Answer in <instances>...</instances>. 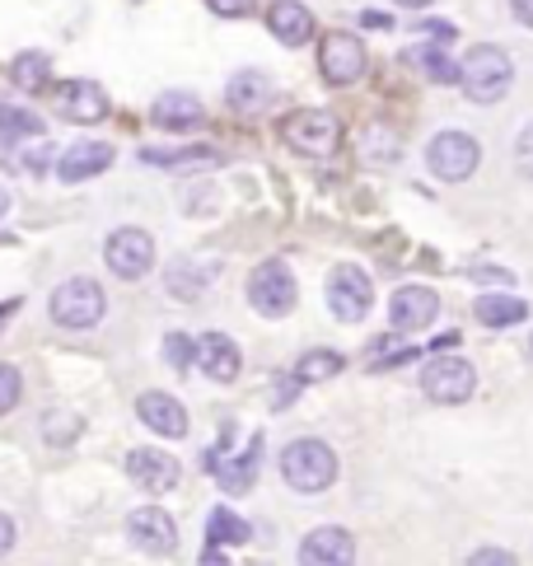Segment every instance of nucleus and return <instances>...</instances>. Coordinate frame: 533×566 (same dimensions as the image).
<instances>
[{"mask_svg":"<svg viewBox=\"0 0 533 566\" xmlns=\"http://www.w3.org/2000/svg\"><path fill=\"white\" fill-rule=\"evenodd\" d=\"M421 29H430V38H440V43H449V38H454V29H449L445 19H430V24H421Z\"/></svg>","mask_w":533,"mask_h":566,"instance_id":"40","label":"nucleus"},{"mask_svg":"<svg viewBox=\"0 0 533 566\" xmlns=\"http://www.w3.org/2000/svg\"><path fill=\"white\" fill-rule=\"evenodd\" d=\"M370 305H375L370 276H365L360 268H352V262L333 268V276H327V310H333L342 323H360L365 314H370Z\"/></svg>","mask_w":533,"mask_h":566,"instance_id":"8","label":"nucleus"},{"mask_svg":"<svg viewBox=\"0 0 533 566\" xmlns=\"http://www.w3.org/2000/svg\"><path fill=\"white\" fill-rule=\"evenodd\" d=\"M478 140L468 136V132H440L436 140H430V150H426V165L436 178H445V184H463V178H473L478 169Z\"/></svg>","mask_w":533,"mask_h":566,"instance_id":"7","label":"nucleus"},{"mask_svg":"<svg viewBox=\"0 0 533 566\" xmlns=\"http://www.w3.org/2000/svg\"><path fill=\"white\" fill-rule=\"evenodd\" d=\"M10 548H14V520L0 515V557H10Z\"/></svg>","mask_w":533,"mask_h":566,"instance_id":"38","label":"nucleus"},{"mask_svg":"<svg viewBox=\"0 0 533 566\" xmlns=\"http://www.w3.org/2000/svg\"><path fill=\"white\" fill-rule=\"evenodd\" d=\"M127 478L136 482L140 492L164 496V492H174L178 482H182V463H178L174 454L155 450V444H146V450H132V454H127Z\"/></svg>","mask_w":533,"mask_h":566,"instance_id":"11","label":"nucleus"},{"mask_svg":"<svg viewBox=\"0 0 533 566\" xmlns=\"http://www.w3.org/2000/svg\"><path fill=\"white\" fill-rule=\"evenodd\" d=\"M136 417L146 421L155 436H169V440L188 436V408H182L174 394H159V389L140 394V398H136Z\"/></svg>","mask_w":533,"mask_h":566,"instance_id":"17","label":"nucleus"},{"mask_svg":"<svg viewBox=\"0 0 533 566\" xmlns=\"http://www.w3.org/2000/svg\"><path fill=\"white\" fill-rule=\"evenodd\" d=\"M108 165H113V146H108V140H75L71 150L56 155L61 184H85V178H98Z\"/></svg>","mask_w":533,"mask_h":566,"instance_id":"16","label":"nucleus"},{"mask_svg":"<svg viewBox=\"0 0 533 566\" xmlns=\"http://www.w3.org/2000/svg\"><path fill=\"white\" fill-rule=\"evenodd\" d=\"M80 431H85V421H80L71 408H52L43 417V440L52 444V450H66V444H75Z\"/></svg>","mask_w":533,"mask_h":566,"instance_id":"28","label":"nucleus"},{"mask_svg":"<svg viewBox=\"0 0 533 566\" xmlns=\"http://www.w3.org/2000/svg\"><path fill=\"white\" fill-rule=\"evenodd\" d=\"M33 136H48V123L38 117L33 108H19V104H6L0 98V146L14 150V146H24V140Z\"/></svg>","mask_w":533,"mask_h":566,"instance_id":"22","label":"nucleus"},{"mask_svg":"<svg viewBox=\"0 0 533 566\" xmlns=\"http://www.w3.org/2000/svg\"><path fill=\"white\" fill-rule=\"evenodd\" d=\"M407 62H412L426 80H436V85H459V66L449 62L440 48H412L407 52Z\"/></svg>","mask_w":533,"mask_h":566,"instance_id":"27","label":"nucleus"},{"mask_svg":"<svg viewBox=\"0 0 533 566\" xmlns=\"http://www.w3.org/2000/svg\"><path fill=\"white\" fill-rule=\"evenodd\" d=\"M207 538H211V548H224V543H249L253 530H249V520H239L234 511L216 505L211 520H207Z\"/></svg>","mask_w":533,"mask_h":566,"instance_id":"26","label":"nucleus"},{"mask_svg":"<svg viewBox=\"0 0 533 566\" xmlns=\"http://www.w3.org/2000/svg\"><path fill=\"white\" fill-rule=\"evenodd\" d=\"M281 478L295 492H327L337 482V454L323 440H291L281 450Z\"/></svg>","mask_w":533,"mask_h":566,"instance_id":"3","label":"nucleus"},{"mask_svg":"<svg viewBox=\"0 0 533 566\" xmlns=\"http://www.w3.org/2000/svg\"><path fill=\"white\" fill-rule=\"evenodd\" d=\"M146 165H207L211 150H182V155H164V150H140Z\"/></svg>","mask_w":533,"mask_h":566,"instance_id":"34","label":"nucleus"},{"mask_svg":"<svg viewBox=\"0 0 533 566\" xmlns=\"http://www.w3.org/2000/svg\"><path fill=\"white\" fill-rule=\"evenodd\" d=\"M515 80V66H510V52H501L497 43H478L463 52L459 62V90L473 98V104H497V98L510 90Z\"/></svg>","mask_w":533,"mask_h":566,"instance_id":"1","label":"nucleus"},{"mask_svg":"<svg viewBox=\"0 0 533 566\" xmlns=\"http://www.w3.org/2000/svg\"><path fill=\"white\" fill-rule=\"evenodd\" d=\"M295 300H300L295 276H291V268H285L281 258L262 262V268L249 276V305H253L258 314L281 318V314H291V310H295Z\"/></svg>","mask_w":533,"mask_h":566,"instance_id":"6","label":"nucleus"},{"mask_svg":"<svg viewBox=\"0 0 533 566\" xmlns=\"http://www.w3.org/2000/svg\"><path fill=\"white\" fill-rule=\"evenodd\" d=\"M281 136H285V146L300 150V155H333L337 150V140H342V123L333 113H323V108H300L291 113L281 123Z\"/></svg>","mask_w":533,"mask_h":566,"instance_id":"5","label":"nucleus"},{"mask_svg":"<svg viewBox=\"0 0 533 566\" xmlns=\"http://www.w3.org/2000/svg\"><path fill=\"white\" fill-rule=\"evenodd\" d=\"M10 80L19 90H43L52 80V56L48 52H19L14 66H10Z\"/></svg>","mask_w":533,"mask_h":566,"instance_id":"25","label":"nucleus"},{"mask_svg":"<svg viewBox=\"0 0 533 566\" xmlns=\"http://www.w3.org/2000/svg\"><path fill=\"white\" fill-rule=\"evenodd\" d=\"M300 562L304 566H352L356 562V543H352L346 530L323 524V530H314L310 538L300 543Z\"/></svg>","mask_w":533,"mask_h":566,"instance_id":"18","label":"nucleus"},{"mask_svg":"<svg viewBox=\"0 0 533 566\" xmlns=\"http://www.w3.org/2000/svg\"><path fill=\"white\" fill-rule=\"evenodd\" d=\"M224 98H230L234 113H262L266 104H272V80H266L262 71H239L230 80V90H224Z\"/></svg>","mask_w":533,"mask_h":566,"instance_id":"23","label":"nucleus"},{"mask_svg":"<svg viewBox=\"0 0 533 566\" xmlns=\"http://www.w3.org/2000/svg\"><path fill=\"white\" fill-rule=\"evenodd\" d=\"M10 165H14V169H24V174H33V178H38V174H43V169L52 165V146H48V140H43V136H33V140H24V150H19V146H14V155H10Z\"/></svg>","mask_w":533,"mask_h":566,"instance_id":"31","label":"nucleus"},{"mask_svg":"<svg viewBox=\"0 0 533 566\" xmlns=\"http://www.w3.org/2000/svg\"><path fill=\"white\" fill-rule=\"evenodd\" d=\"M421 389L430 402H440V408H459V402L473 398L478 375L463 356H436V360H426V370H421Z\"/></svg>","mask_w":533,"mask_h":566,"instance_id":"4","label":"nucleus"},{"mask_svg":"<svg viewBox=\"0 0 533 566\" xmlns=\"http://www.w3.org/2000/svg\"><path fill=\"white\" fill-rule=\"evenodd\" d=\"M510 10H515V19L524 29H533V0H510Z\"/></svg>","mask_w":533,"mask_h":566,"instance_id":"39","label":"nucleus"},{"mask_svg":"<svg viewBox=\"0 0 533 566\" xmlns=\"http://www.w3.org/2000/svg\"><path fill=\"white\" fill-rule=\"evenodd\" d=\"M436 314H440V295L426 291V286H403V291H394V300H388V318H394L398 333L430 328Z\"/></svg>","mask_w":533,"mask_h":566,"instance_id":"15","label":"nucleus"},{"mask_svg":"<svg viewBox=\"0 0 533 566\" xmlns=\"http://www.w3.org/2000/svg\"><path fill=\"white\" fill-rule=\"evenodd\" d=\"M127 538H132V548H140L146 557H169L178 548V524L169 511H159V505H140V511L127 515Z\"/></svg>","mask_w":533,"mask_h":566,"instance_id":"9","label":"nucleus"},{"mask_svg":"<svg viewBox=\"0 0 533 566\" xmlns=\"http://www.w3.org/2000/svg\"><path fill=\"white\" fill-rule=\"evenodd\" d=\"M318 66H323L327 85H356V80L365 75V48H360V38H352V33H327L323 48H318Z\"/></svg>","mask_w":533,"mask_h":566,"instance_id":"13","label":"nucleus"},{"mask_svg":"<svg viewBox=\"0 0 533 566\" xmlns=\"http://www.w3.org/2000/svg\"><path fill=\"white\" fill-rule=\"evenodd\" d=\"M266 29L281 48H304L314 38V14L300 6V0H276L272 10H266Z\"/></svg>","mask_w":533,"mask_h":566,"instance_id":"19","label":"nucleus"},{"mask_svg":"<svg viewBox=\"0 0 533 566\" xmlns=\"http://www.w3.org/2000/svg\"><path fill=\"white\" fill-rule=\"evenodd\" d=\"M207 6L224 19H239V14H253V0H207Z\"/></svg>","mask_w":533,"mask_h":566,"instance_id":"36","label":"nucleus"},{"mask_svg":"<svg viewBox=\"0 0 533 566\" xmlns=\"http://www.w3.org/2000/svg\"><path fill=\"white\" fill-rule=\"evenodd\" d=\"M6 211H10V197H6V192H0V216H6Z\"/></svg>","mask_w":533,"mask_h":566,"instance_id":"43","label":"nucleus"},{"mask_svg":"<svg viewBox=\"0 0 533 566\" xmlns=\"http://www.w3.org/2000/svg\"><path fill=\"white\" fill-rule=\"evenodd\" d=\"M201 291H207V276H197L192 262H178V268L169 272V295L174 300H201Z\"/></svg>","mask_w":533,"mask_h":566,"instance_id":"32","label":"nucleus"},{"mask_svg":"<svg viewBox=\"0 0 533 566\" xmlns=\"http://www.w3.org/2000/svg\"><path fill=\"white\" fill-rule=\"evenodd\" d=\"M19 394H24V379H19V370L0 366V417L19 408Z\"/></svg>","mask_w":533,"mask_h":566,"instance_id":"33","label":"nucleus"},{"mask_svg":"<svg viewBox=\"0 0 533 566\" xmlns=\"http://www.w3.org/2000/svg\"><path fill=\"white\" fill-rule=\"evenodd\" d=\"M360 24H365V29H394V19H388V14H370V10H365V14H360Z\"/></svg>","mask_w":533,"mask_h":566,"instance_id":"41","label":"nucleus"},{"mask_svg":"<svg viewBox=\"0 0 533 566\" xmlns=\"http://www.w3.org/2000/svg\"><path fill=\"white\" fill-rule=\"evenodd\" d=\"M468 562H473V566H510V562H515V557H510V553H501V548H482V553H473V557H468Z\"/></svg>","mask_w":533,"mask_h":566,"instance_id":"37","label":"nucleus"},{"mask_svg":"<svg viewBox=\"0 0 533 566\" xmlns=\"http://www.w3.org/2000/svg\"><path fill=\"white\" fill-rule=\"evenodd\" d=\"M56 113L66 123H80V127H94L108 117V90L98 80H66L56 90Z\"/></svg>","mask_w":533,"mask_h":566,"instance_id":"12","label":"nucleus"},{"mask_svg":"<svg viewBox=\"0 0 533 566\" xmlns=\"http://www.w3.org/2000/svg\"><path fill=\"white\" fill-rule=\"evenodd\" d=\"M258 469H262V436H249V450H243V454H224V450L211 454V473L220 482V492H230V496L249 492Z\"/></svg>","mask_w":533,"mask_h":566,"instance_id":"14","label":"nucleus"},{"mask_svg":"<svg viewBox=\"0 0 533 566\" xmlns=\"http://www.w3.org/2000/svg\"><path fill=\"white\" fill-rule=\"evenodd\" d=\"M473 314L487 323V328H510V323H520L529 314V305L520 295H478Z\"/></svg>","mask_w":533,"mask_h":566,"instance_id":"24","label":"nucleus"},{"mask_svg":"<svg viewBox=\"0 0 533 566\" xmlns=\"http://www.w3.org/2000/svg\"><path fill=\"white\" fill-rule=\"evenodd\" d=\"M197 366L207 370V379H216V384H234L243 356H239V347H234V337L207 333V337L197 342Z\"/></svg>","mask_w":533,"mask_h":566,"instance_id":"20","label":"nucleus"},{"mask_svg":"<svg viewBox=\"0 0 533 566\" xmlns=\"http://www.w3.org/2000/svg\"><path fill=\"white\" fill-rule=\"evenodd\" d=\"M10 314H14V305H6V310H0V323H6V318H10Z\"/></svg>","mask_w":533,"mask_h":566,"instance_id":"44","label":"nucleus"},{"mask_svg":"<svg viewBox=\"0 0 533 566\" xmlns=\"http://www.w3.org/2000/svg\"><path fill=\"white\" fill-rule=\"evenodd\" d=\"M346 360L337 352H310V356H300V366H295V379L300 384H323V379H333L342 375Z\"/></svg>","mask_w":533,"mask_h":566,"instance_id":"29","label":"nucleus"},{"mask_svg":"<svg viewBox=\"0 0 533 566\" xmlns=\"http://www.w3.org/2000/svg\"><path fill=\"white\" fill-rule=\"evenodd\" d=\"M398 6H403V10H426L430 0H398Z\"/></svg>","mask_w":533,"mask_h":566,"instance_id":"42","label":"nucleus"},{"mask_svg":"<svg viewBox=\"0 0 533 566\" xmlns=\"http://www.w3.org/2000/svg\"><path fill=\"white\" fill-rule=\"evenodd\" d=\"M164 366L178 370V375H188L197 366V342L188 333H169V337H164Z\"/></svg>","mask_w":533,"mask_h":566,"instance_id":"30","label":"nucleus"},{"mask_svg":"<svg viewBox=\"0 0 533 566\" xmlns=\"http://www.w3.org/2000/svg\"><path fill=\"white\" fill-rule=\"evenodd\" d=\"M515 169L524 178H533V127H524L520 140H515Z\"/></svg>","mask_w":533,"mask_h":566,"instance_id":"35","label":"nucleus"},{"mask_svg":"<svg viewBox=\"0 0 533 566\" xmlns=\"http://www.w3.org/2000/svg\"><path fill=\"white\" fill-rule=\"evenodd\" d=\"M104 258H108V268H113L117 276L136 281V276H146V272L155 268V239H150L146 230H136V226L113 230L108 244H104Z\"/></svg>","mask_w":533,"mask_h":566,"instance_id":"10","label":"nucleus"},{"mask_svg":"<svg viewBox=\"0 0 533 566\" xmlns=\"http://www.w3.org/2000/svg\"><path fill=\"white\" fill-rule=\"evenodd\" d=\"M150 123L164 127V132H192L201 127V104H197V94H159L155 98V108H150Z\"/></svg>","mask_w":533,"mask_h":566,"instance_id":"21","label":"nucleus"},{"mask_svg":"<svg viewBox=\"0 0 533 566\" xmlns=\"http://www.w3.org/2000/svg\"><path fill=\"white\" fill-rule=\"evenodd\" d=\"M48 310H52V318L61 323V328L90 333V328H98V323H104L108 295H104V286H98L94 276H71V281H61V286L52 291Z\"/></svg>","mask_w":533,"mask_h":566,"instance_id":"2","label":"nucleus"}]
</instances>
